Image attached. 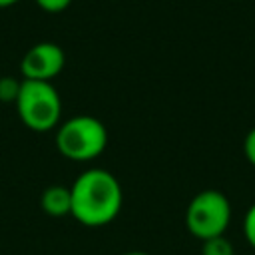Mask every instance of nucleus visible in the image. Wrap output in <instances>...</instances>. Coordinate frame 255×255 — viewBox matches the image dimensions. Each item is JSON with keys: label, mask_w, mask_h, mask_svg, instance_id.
Segmentation results:
<instances>
[{"label": "nucleus", "mask_w": 255, "mask_h": 255, "mask_svg": "<svg viewBox=\"0 0 255 255\" xmlns=\"http://www.w3.org/2000/svg\"><path fill=\"white\" fill-rule=\"evenodd\" d=\"M14 104L18 118L32 131L44 133L58 128L62 122V100L52 82L22 80Z\"/></svg>", "instance_id": "f03ea898"}, {"label": "nucleus", "mask_w": 255, "mask_h": 255, "mask_svg": "<svg viewBox=\"0 0 255 255\" xmlns=\"http://www.w3.org/2000/svg\"><path fill=\"white\" fill-rule=\"evenodd\" d=\"M18 2H22V0H0V8H8V6H14Z\"/></svg>", "instance_id": "f8f14e48"}, {"label": "nucleus", "mask_w": 255, "mask_h": 255, "mask_svg": "<svg viewBox=\"0 0 255 255\" xmlns=\"http://www.w3.org/2000/svg\"><path fill=\"white\" fill-rule=\"evenodd\" d=\"M36 4L48 14H58V12H64L72 4V0H36Z\"/></svg>", "instance_id": "9d476101"}, {"label": "nucleus", "mask_w": 255, "mask_h": 255, "mask_svg": "<svg viewBox=\"0 0 255 255\" xmlns=\"http://www.w3.org/2000/svg\"><path fill=\"white\" fill-rule=\"evenodd\" d=\"M201 255H235V247L225 235H217L201 241Z\"/></svg>", "instance_id": "0eeeda50"}, {"label": "nucleus", "mask_w": 255, "mask_h": 255, "mask_svg": "<svg viewBox=\"0 0 255 255\" xmlns=\"http://www.w3.org/2000/svg\"><path fill=\"white\" fill-rule=\"evenodd\" d=\"M231 221V203L219 189H203L185 209V227L199 241L225 235Z\"/></svg>", "instance_id": "20e7f679"}, {"label": "nucleus", "mask_w": 255, "mask_h": 255, "mask_svg": "<svg viewBox=\"0 0 255 255\" xmlns=\"http://www.w3.org/2000/svg\"><path fill=\"white\" fill-rule=\"evenodd\" d=\"M243 153H245V159L255 167V128H251L243 139Z\"/></svg>", "instance_id": "9b49d317"}, {"label": "nucleus", "mask_w": 255, "mask_h": 255, "mask_svg": "<svg viewBox=\"0 0 255 255\" xmlns=\"http://www.w3.org/2000/svg\"><path fill=\"white\" fill-rule=\"evenodd\" d=\"M66 66L64 50L54 42L34 44L20 62V72L24 80H42L52 82Z\"/></svg>", "instance_id": "39448f33"}, {"label": "nucleus", "mask_w": 255, "mask_h": 255, "mask_svg": "<svg viewBox=\"0 0 255 255\" xmlns=\"http://www.w3.org/2000/svg\"><path fill=\"white\" fill-rule=\"evenodd\" d=\"M122 255H149V253H145V251H126Z\"/></svg>", "instance_id": "ddd939ff"}, {"label": "nucleus", "mask_w": 255, "mask_h": 255, "mask_svg": "<svg viewBox=\"0 0 255 255\" xmlns=\"http://www.w3.org/2000/svg\"><path fill=\"white\" fill-rule=\"evenodd\" d=\"M40 207L52 217L72 215V191L66 185H50L40 195Z\"/></svg>", "instance_id": "423d86ee"}, {"label": "nucleus", "mask_w": 255, "mask_h": 255, "mask_svg": "<svg viewBox=\"0 0 255 255\" xmlns=\"http://www.w3.org/2000/svg\"><path fill=\"white\" fill-rule=\"evenodd\" d=\"M243 235H245L247 243L255 249V203L247 209V213L243 217Z\"/></svg>", "instance_id": "1a4fd4ad"}, {"label": "nucleus", "mask_w": 255, "mask_h": 255, "mask_svg": "<svg viewBox=\"0 0 255 255\" xmlns=\"http://www.w3.org/2000/svg\"><path fill=\"white\" fill-rule=\"evenodd\" d=\"M20 84L22 80H16L12 76H4L0 78V102H16L18 92H20Z\"/></svg>", "instance_id": "6e6552de"}, {"label": "nucleus", "mask_w": 255, "mask_h": 255, "mask_svg": "<svg viewBox=\"0 0 255 255\" xmlns=\"http://www.w3.org/2000/svg\"><path fill=\"white\" fill-rule=\"evenodd\" d=\"M70 191L72 217L86 227H102L112 223L124 203V191L118 177L104 167L82 171L70 185Z\"/></svg>", "instance_id": "f257e3e1"}, {"label": "nucleus", "mask_w": 255, "mask_h": 255, "mask_svg": "<svg viewBox=\"0 0 255 255\" xmlns=\"http://www.w3.org/2000/svg\"><path fill=\"white\" fill-rule=\"evenodd\" d=\"M108 145L106 126L88 114H80L60 122L56 128V147L72 161H90L102 155Z\"/></svg>", "instance_id": "7ed1b4c3"}]
</instances>
